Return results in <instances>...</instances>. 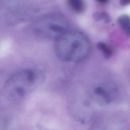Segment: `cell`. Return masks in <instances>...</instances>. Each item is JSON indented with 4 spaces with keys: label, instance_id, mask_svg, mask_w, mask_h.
<instances>
[{
    "label": "cell",
    "instance_id": "52a82bcc",
    "mask_svg": "<svg viewBox=\"0 0 130 130\" xmlns=\"http://www.w3.org/2000/svg\"><path fill=\"white\" fill-rule=\"evenodd\" d=\"M97 48L101 51L104 57L106 58H109L112 55V49L104 42H100L96 45Z\"/></svg>",
    "mask_w": 130,
    "mask_h": 130
},
{
    "label": "cell",
    "instance_id": "5b68a950",
    "mask_svg": "<svg viewBox=\"0 0 130 130\" xmlns=\"http://www.w3.org/2000/svg\"><path fill=\"white\" fill-rule=\"evenodd\" d=\"M117 22L124 33L130 37V16L123 14L117 19Z\"/></svg>",
    "mask_w": 130,
    "mask_h": 130
},
{
    "label": "cell",
    "instance_id": "3957f363",
    "mask_svg": "<svg viewBox=\"0 0 130 130\" xmlns=\"http://www.w3.org/2000/svg\"><path fill=\"white\" fill-rule=\"evenodd\" d=\"M69 23L61 14L52 13L42 16L32 24L34 33L40 38L55 41L69 31Z\"/></svg>",
    "mask_w": 130,
    "mask_h": 130
},
{
    "label": "cell",
    "instance_id": "9c48e42d",
    "mask_svg": "<svg viewBox=\"0 0 130 130\" xmlns=\"http://www.w3.org/2000/svg\"><path fill=\"white\" fill-rule=\"evenodd\" d=\"M94 18L96 20H103L105 22H109L111 21L109 15L105 12H96L94 14Z\"/></svg>",
    "mask_w": 130,
    "mask_h": 130
},
{
    "label": "cell",
    "instance_id": "8fae6325",
    "mask_svg": "<svg viewBox=\"0 0 130 130\" xmlns=\"http://www.w3.org/2000/svg\"><path fill=\"white\" fill-rule=\"evenodd\" d=\"M120 4L122 6H126L130 4V0H121L120 1Z\"/></svg>",
    "mask_w": 130,
    "mask_h": 130
},
{
    "label": "cell",
    "instance_id": "6da1fadb",
    "mask_svg": "<svg viewBox=\"0 0 130 130\" xmlns=\"http://www.w3.org/2000/svg\"><path fill=\"white\" fill-rule=\"evenodd\" d=\"M45 79V73L41 70H21L6 81L3 87L4 95L10 102H19L40 87Z\"/></svg>",
    "mask_w": 130,
    "mask_h": 130
},
{
    "label": "cell",
    "instance_id": "277c9868",
    "mask_svg": "<svg viewBox=\"0 0 130 130\" xmlns=\"http://www.w3.org/2000/svg\"><path fill=\"white\" fill-rule=\"evenodd\" d=\"M94 92L102 104L109 105L112 101V98L109 92L102 87H96L94 90Z\"/></svg>",
    "mask_w": 130,
    "mask_h": 130
},
{
    "label": "cell",
    "instance_id": "7a4b0ae2",
    "mask_svg": "<svg viewBox=\"0 0 130 130\" xmlns=\"http://www.w3.org/2000/svg\"><path fill=\"white\" fill-rule=\"evenodd\" d=\"M90 50L88 38L80 31L69 30L55 41V53L64 61H80L88 55Z\"/></svg>",
    "mask_w": 130,
    "mask_h": 130
},
{
    "label": "cell",
    "instance_id": "7c38bea8",
    "mask_svg": "<svg viewBox=\"0 0 130 130\" xmlns=\"http://www.w3.org/2000/svg\"><path fill=\"white\" fill-rule=\"evenodd\" d=\"M91 130H104V126H94Z\"/></svg>",
    "mask_w": 130,
    "mask_h": 130
},
{
    "label": "cell",
    "instance_id": "ba28073f",
    "mask_svg": "<svg viewBox=\"0 0 130 130\" xmlns=\"http://www.w3.org/2000/svg\"><path fill=\"white\" fill-rule=\"evenodd\" d=\"M104 130H128V128L123 122H114L104 126Z\"/></svg>",
    "mask_w": 130,
    "mask_h": 130
},
{
    "label": "cell",
    "instance_id": "8992f818",
    "mask_svg": "<svg viewBox=\"0 0 130 130\" xmlns=\"http://www.w3.org/2000/svg\"><path fill=\"white\" fill-rule=\"evenodd\" d=\"M69 8L75 13H82L85 9V4L82 0H69L68 1Z\"/></svg>",
    "mask_w": 130,
    "mask_h": 130
},
{
    "label": "cell",
    "instance_id": "30bf717a",
    "mask_svg": "<svg viewBox=\"0 0 130 130\" xmlns=\"http://www.w3.org/2000/svg\"><path fill=\"white\" fill-rule=\"evenodd\" d=\"M32 130H52V129L47 128L43 126L38 125V126H36Z\"/></svg>",
    "mask_w": 130,
    "mask_h": 130
}]
</instances>
